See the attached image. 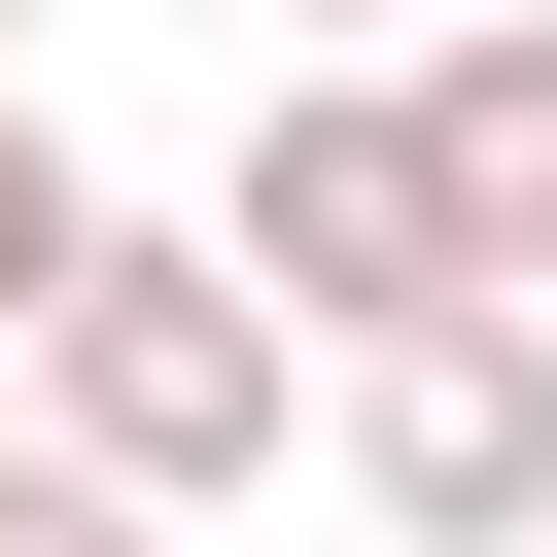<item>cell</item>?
I'll list each match as a JSON object with an SVG mask.
<instances>
[{
    "mask_svg": "<svg viewBox=\"0 0 557 557\" xmlns=\"http://www.w3.org/2000/svg\"><path fill=\"white\" fill-rule=\"evenodd\" d=\"M278 348H313V313H278L244 244H139V209H104V278L35 313V418H70L104 487H174V522H209V487H278Z\"/></svg>",
    "mask_w": 557,
    "mask_h": 557,
    "instance_id": "6da1fadb",
    "label": "cell"
},
{
    "mask_svg": "<svg viewBox=\"0 0 557 557\" xmlns=\"http://www.w3.org/2000/svg\"><path fill=\"white\" fill-rule=\"evenodd\" d=\"M348 522L383 557H522L557 522V278H453L348 348Z\"/></svg>",
    "mask_w": 557,
    "mask_h": 557,
    "instance_id": "7a4b0ae2",
    "label": "cell"
},
{
    "mask_svg": "<svg viewBox=\"0 0 557 557\" xmlns=\"http://www.w3.org/2000/svg\"><path fill=\"white\" fill-rule=\"evenodd\" d=\"M313 348H383V313H453L487 244H453V139H418V70H278V139H244V209H209Z\"/></svg>",
    "mask_w": 557,
    "mask_h": 557,
    "instance_id": "3957f363",
    "label": "cell"
},
{
    "mask_svg": "<svg viewBox=\"0 0 557 557\" xmlns=\"http://www.w3.org/2000/svg\"><path fill=\"white\" fill-rule=\"evenodd\" d=\"M418 139H453V244H487V278H557V0L418 35Z\"/></svg>",
    "mask_w": 557,
    "mask_h": 557,
    "instance_id": "277c9868",
    "label": "cell"
},
{
    "mask_svg": "<svg viewBox=\"0 0 557 557\" xmlns=\"http://www.w3.org/2000/svg\"><path fill=\"white\" fill-rule=\"evenodd\" d=\"M70 278H104V174H70V139H35V70H0V348H35Z\"/></svg>",
    "mask_w": 557,
    "mask_h": 557,
    "instance_id": "5b68a950",
    "label": "cell"
},
{
    "mask_svg": "<svg viewBox=\"0 0 557 557\" xmlns=\"http://www.w3.org/2000/svg\"><path fill=\"white\" fill-rule=\"evenodd\" d=\"M0 557H174V487H104L70 418H0Z\"/></svg>",
    "mask_w": 557,
    "mask_h": 557,
    "instance_id": "8992f818",
    "label": "cell"
},
{
    "mask_svg": "<svg viewBox=\"0 0 557 557\" xmlns=\"http://www.w3.org/2000/svg\"><path fill=\"white\" fill-rule=\"evenodd\" d=\"M278 35H383V0H278Z\"/></svg>",
    "mask_w": 557,
    "mask_h": 557,
    "instance_id": "52a82bcc",
    "label": "cell"
},
{
    "mask_svg": "<svg viewBox=\"0 0 557 557\" xmlns=\"http://www.w3.org/2000/svg\"><path fill=\"white\" fill-rule=\"evenodd\" d=\"M0 70H35V0H0Z\"/></svg>",
    "mask_w": 557,
    "mask_h": 557,
    "instance_id": "ba28073f",
    "label": "cell"
}]
</instances>
